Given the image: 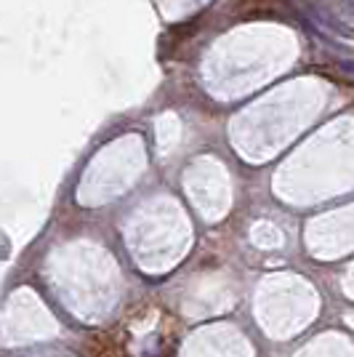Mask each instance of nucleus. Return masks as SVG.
Listing matches in <instances>:
<instances>
[{"label": "nucleus", "mask_w": 354, "mask_h": 357, "mask_svg": "<svg viewBox=\"0 0 354 357\" xmlns=\"http://www.w3.org/2000/svg\"><path fill=\"white\" fill-rule=\"evenodd\" d=\"M309 14H311V19L314 22H320L325 30H330V32H336V35H344V38H352L354 32L344 24V22H339L333 14H328L325 8H309Z\"/></svg>", "instance_id": "f257e3e1"}, {"label": "nucleus", "mask_w": 354, "mask_h": 357, "mask_svg": "<svg viewBox=\"0 0 354 357\" xmlns=\"http://www.w3.org/2000/svg\"><path fill=\"white\" fill-rule=\"evenodd\" d=\"M339 67L344 70V73L354 75V59H341V61H339Z\"/></svg>", "instance_id": "f03ea898"}]
</instances>
